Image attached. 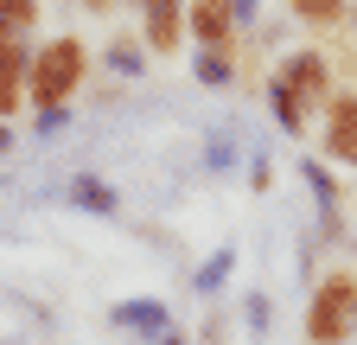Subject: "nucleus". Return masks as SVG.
Returning a JSON list of instances; mask_svg holds the SVG:
<instances>
[{
	"instance_id": "obj_1",
	"label": "nucleus",
	"mask_w": 357,
	"mask_h": 345,
	"mask_svg": "<svg viewBox=\"0 0 357 345\" xmlns=\"http://www.w3.org/2000/svg\"><path fill=\"white\" fill-rule=\"evenodd\" d=\"M338 90H344V83H338V64H332V52H319V45H294L275 71H268V83H261L268 115H275L281 135H306L312 115L326 122V109H332Z\"/></svg>"
},
{
	"instance_id": "obj_2",
	"label": "nucleus",
	"mask_w": 357,
	"mask_h": 345,
	"mask_svg": "<svg viewBox=\"0 0 357 345\" xmlns=\"http://www.w3.org/2000/svg\"><path fill=\"white\" fill-rule=\"evenodd\" d=\"M83 71H89V45H83L77 32L45 38V45L32 52V109H38V115H70L64 103L77 96Z\"/></svg>"
},
{
	"instance_id": "obj_3",
	"label": "nucleus",
	"mask_w": 357,
	"mask_h": 345,
	"mask_svg": "<svg viewBox=\"0 0 357 345\" xmlns=\"http://www.w3.org/2000/svg\"><path fill=\"white\" fill-rule=\"evenodd\" d=\"M357 339V269H326L306 294V345H351Z\"/></svg>"
},
{
	"instance_id": "obj_4",
	"label": "nucleus",
	"mask_w": 357,
	"mask_h": 345,
	"mask_svg": "<svg viewBox=\"0 0 357 345\" xmlns=\"http://www.w3.org/2000/svg\"><path fill=\"white\" fill-rule=\"evenodd\" d=\"M185 32H192L198 52H230V45H243L236 0H185Z\"/></svg>"
},
{
	"instance_id": "obj_5",
	"label": "nucleus",
	"mask_w": 357,
	"mask_h": 345,
	"mask_svg": "<svg viewBox=\"0 0 357 345\" xmlns=\"http://www.w3.org/2000/svg\"><path fill=\"white\" fill-rule=\"evenodd\" d=\"M319 154L357 172V83H344V90L332 96V109L319 122Z\"/></svg>"
},
{
	"instance_id": "obj_6",
	"label": "nucleus",
	"mask_w": 357,
	"mask_h": 345,
	"mask_svg": "<svg viewBox=\"0 0 357 345\" xmlns=\"http://www.w3.org/2000/svg\"><path fill=\"white\" fill-rule=\"evenodd\" d=\"M109 326L128 332V339H141V345H160L172 332V314H166V300L134 294V300H115V307H109Z\"/></svg>"
},
{
	"instance_id": "obj_7",
	"label": "nucleus",
	"mask_w": 357,
	"mask_h": 345,
	"mask_svg": "<svg viewBox=\"0 0 357 345\" xmlns=\"http://www.w3.org/2000/svg\"><path fill=\"white\" fill-rule=\"evenodd\" d=\"M26 96H32V45L0 32V122H7Z\"/></svg>"
},
{
	"instance_id": "obj_8",
	"label": "nucleus",
	"mask_w": 357,
	"mask_h": 345,
	"mask_svg": "<svg viewBox=\"0 0 357 345\" xmlns=\"http://www.w3.org/2000/svg\"><path fill=\"white\" fill-rule=\"evenodd\" d=\"M185 0H147V7H141V45L147 52H178V45H185Z\"/></svg>"
},
{
	"instance_id": "obj_9",
	"label": "nucleus",
	"mask_w": 357,
	"mask_h": 345,
	"mask_svg": "<svg viewBox=\"0 0 357 345\" xmlns=\"http://www.w3.org/2000/svg\"><path fill=\"white\" fill-rule=\"evenodd\" d=\"M294 20L306 32H338L351 26V0H294Z\"/></svg>"
},
{
	"instance_id": "obj_10",
	"label": "nucleus",
	"mask_w": 357,
	"mask_h": 345,
	"mask_svg": "<svg viewBox=\"0 0 357 345\" xmlns=\"http://www.w3.org/2000/svg\"><path fill=\"white\" fill-rule=\"evenodd\" d=\"M102 64H109L115 77H141V71H147V45H141L134 32H115L109 45H102Z\"/></svg>"
},
{
	"instance_id": "obj_11",
	"label": "nucleus",
	"mask_w": 357,
	"mask_h": 345,
	"mask_svg": "<svg viewBox=\"0 0 357 345\" xmlns=\"http://www.w3.org/2000/svg\"><path fill=\"white\" fill-rule=\"evenodd\" d=\"M70 205H83V211H96V218H109V211H121L115 186H102L96 172H77V179H70Z\"/></svg>"
},
{
	"instance_id": "obj_12",
	"label": "nucleus",
	"mask_w": 357,
	"mask_h": 345,
	"mask_svg": "<svg viewBox=\"0 0 357 345\" xmlns=\"http://www.w3.org/2000/svg\"><path fill=\"white\" fill-rule=\"evenodd\" d=\"M236 52H243V45H230V52H198V58H192V71H198L204 90H223V83L236 77Z\"/></svg>"
},
{
	"instance_id": "obj_13",
	"label": "nucleus",
	"mask_w": 357,
	"mask_h": 345,
	"mask_svg": "<svg viewBox=\"0 0 357 345\" xmlns=\"http://www.w3.org/2000/svg\"><path fill=\"white\" fill-rule=\"evenodd\" d=\"M300 179L312 186V198H319L326 211H344V192H338V179H332L326 160H300Z\"/></svg>"
},
{
	"instance_id": "obj_14",
	"label": "nucleus",
	"mask_w": 357,
	"mask_h": 345,
	"mask_svg": "<svg viewBox=\"0 0 357 345\" xmlns=\"http://www.w3.org/2000/svg\"><path fill=\"white\" fill-rule=\"evenodd\" d=\"M38 26V0H0V32L7 38H26Z\"/></svg>"
},
{
	"instance_id": "obj_15",
	"label": "nucleus",
	"mask_w": 357,
	"mask_h": 345,
	"mask_svg": "<svg viewBox=\"0 0 357 345\" xmlns=\"http://www.w3.org/2000/svg\"><path fill=\"white\" fill-rule=\"evenodd\" d=\"M230 263H236V249H217L211 263H204V269L192 275V288H198V294H217L223 281H230Z\"/></svg>"
},
{
	"instance_id": "obj_16",
	"label": "nucleus",
	"mask_w": 357,
	"mask_h": 345,
	"mask_svg": "<svg viewBox=\"0 0 357 345\" xmlns=\"http://www.w3.org/2000/svg\"><path fill=\"white\" fill-rule=\"evenodd\" d=\"M243 320H249L255 332H268V326H275V314H268V294H243Z\"/></svg>"
},
{
	"instance_id": "obj_17",
	"label": "nucleus",
	"mask_w": 357,
	"mask_h": 345,
	"mask_svg": "<svg viewBox=\"0 0 357 345\" xmlns=\"http://www.w3.org/2000/svg\"><path fill=\"white\" fill-rule=\"evenodd\" d=\"M249 186H255V192H268V186H275V166L255 160V166H249Z\"/></svg>"
},
{
	"instance_id": "obj_18",
	"label": "nucleus",
	"mask_w": 357,
	"mask_h": 345,
	"mask_svg": "<svg viewBox=\"0 0 357 345\" xmlns=\"http://www.w3.org/2000/svg\"><path fill=\"white\" fill-rule=\"evenodd\" d=\"M7 147H13V128H7V122H0V154H7Z\"/></svg>"
},
{
	"instance_id": "obj_19",
	"label": "nucleus",
	"mask_w": 357,
	"mask_h": 345,
	"mask_svg": "<svg viewBox=\"0 0 357 345\" xmlns=\"http://www.w3.org/2000/svg\"><path fill=\"white\" fill-rule=\"evenodd\" d=\"M160 345H185V339H178V332H166V339H160Z\"/></svg>"
},
{
	"instance_id": "obj_20",
	"label": "nucleus",
	"mask_w": 357,
	"mask_h": 345,
	"mask_svg": "<svg viewBox=\"0 0 357 345\" xmlns=\"http://www.w3.org/2000/svg\"><path fill=\"white\" fill-rule=\"evenodd\" d=\"M351 32H357V7H351Z\"/></svg>"
}]
</instances>
